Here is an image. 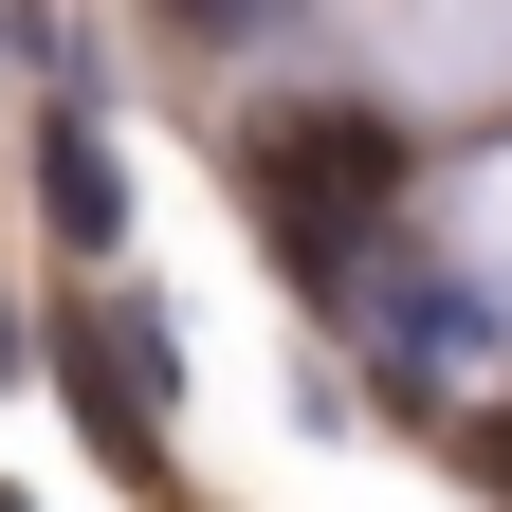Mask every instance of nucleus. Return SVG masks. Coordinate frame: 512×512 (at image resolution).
Instances as JSON below:
<instances>
[{"label": "nucleus", "mask_w": 512, "mask_h": 512, "mask_svg": "<svg viewBox=\"0 0 512 512\" xmlns=\"http://www.w3.org/2000/svg\"><path fill=\"white\" fill-rule=\"evenodd\" d=\"M37 202H55V238H92V256L128 238V183H110V147H92V128H74V110H55V128H37Z\"/></svg>", "instance_id": "nucleus-3"}, {"label": "nucleus", "mask_w": 512, "mask_h": 512, "mask_svg": "<svg viewBox=\"0 0 512 512\" xmlns=\"http://www.w3.org/2000/svg\"><path fill=\"white\" fill-rule=\"evenodd\" d=\"M55 366H74V421L110 439V476H165V311L147 293H74Z\"/></svg>", "instance_id": "nucleus-2"}, {"label": "nucleus", "mask_w": 512, "mask_h": 512, "mask_svg": "<svg viewBox=\"0 0 512 512\" xmlns=\"http://www.w3.org/2000/svg\"><path fill=\"white\" fill-rule=\"evenodd\" d=\"M0 512H19V494H0Z\"/></svg>", "instance_id": "nucleus-5"}, {"label": "nucleus", "mask_w": 512, "mask_h": 512, "mask_svg": "<svg viewBox=\"0 0 512 512\" xmlns=\"http://www.w3.org/2000/svg\"><path fill=\"white\" fill-rule=\"evenodd\" d=\"M330 311H348V348H366L384 384H439V403H458V366H494V293H476V275H439L421 238H384Z\"/></svg>", "instance_id": "nucleus-1"}, {"label": "nucleus", "mask_w": 512, "mask_h": 512, "mask_svg": "<svg viewBox=\"0 0 512 512\" xmlns=\"http://www.w3.org/2000/svg\"><path fill=\"white\" fill-rule=\"evenodd\" d=\"M458 476H476V494H512V384H494V403H458Z\"/></svg>", "instance_id": "nucleus-4"}]
</instances>
